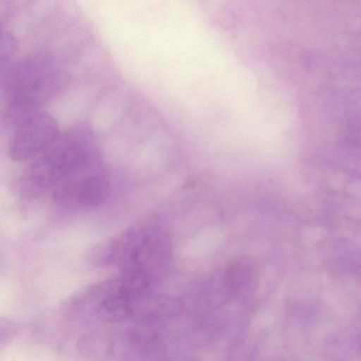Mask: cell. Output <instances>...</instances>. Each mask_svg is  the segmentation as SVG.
<instances>
[{
	"label": "cell",
	"instance_id": "6da1fadb",
	"mask_svg": "<svg viewBox=\"0 0 361 361\" xmlns=\"http://www.w3.org/2000/svg\"><path fill=\"white\" fill-rule=\"evenodd\" d=\"M94 131L84 123L61 133L56 140L31 164L17 181V192L34 197L62 182L94 169L99 161Z\"/></svg>",
	"mask_w": 361,
	"mask_h": 361
},
{
	"label": "cell",
	"instance_id": "7a4b0ae2",
	"mask_svg": "<svg viewBox=\"0 0 361 361\" xmlns=\"http://www.w3.org/2000/svg\"><path fill=\"white\" fill-rule=\"evenodd\" d=\"M65 80L63 75L44 56L21 60L6 78V114L13 121L39 110L55 97Z\"/></svg>",
	"mask_w": 361,
	"mask_h": 361
},
{
	"label": "cell",
	"instance_id": "3957f363",
	"mask_svg": "<svg viewBox=\"0 0 361 361\" xmlns=\"http://www.w3.org/2000/svg\"><path fill=\"white\" fill-rule=\"evenodd\" d=\"M8 151L16 161L32 160L50 147L61 134L57 121L38 110L13 121Z\"/></svg>",
	"mask_w": 361,
	"mask_h": 361
},
{
	"label": "cell",
	"instance_id": "277c9868",
	"mask_svg": "<svg viewBox=\"0 0 361 361\" xmlns=\"http://www.w3.org/2000/svg\"><path fill=\"white\" fill-rule=\"evenodd\" d=\"M109 189L106 178L93 169L62 182L51 192L53 199L61 205L90 208L103 203Z\"/></svg>",
	"mask_w": 361,
	"mask_h": 361
},
{
	"label": "cell",
	"instance_id": "5b68a950",
	"mask_svg": "<svg viewBox=\"0 0 361 361\" xmlns=\"http://www.w3.org/2000/svg\"><path fill=\"white\" fill-rule=\"evenodd\" d=\"M180 308L165 298L145 294L133 301V316L142 322H149L177 315Z\"/></svg>",
	"mask_w": 361,
	"mask_h": 361
},
{
	"label": "cell",
	"instance_id": "8992f818",
	"mask_svg": "<svg viewBox=\"0 0 361 361\" xmlns=\"http://www.w3.org/2000/svg\"><path fill=\"white\" fill-rule=\"evenodd\" d=\"M77 350L87 361H109L115 352L113 339L102 331L84 334L78 341Z\"/></svg>",
	"mask_w": 361,
	"mask_h": 361
},
{
	"label": "cell",
	"instance_id": "52a82bcc",
	"mask_svg": "<svg viewBox=\"0 0 361 361\" xmlns=\"http://www.w3.org/2000/svg\"><path fill=\"white\" fill-rule=\"evenodd\" d=\"M1 325L5 327V329H4L3 327L1 326V333H6V335L4 337L1 338V344H3L4 343H7V341L9 339L13 337V335L16 332V326L15 325L14 323L6 319L4 322H1Z\"/></svg>",
	"mask_w": 361,
	"mask_h": 361
},
{
	"label": "cell",
	"instance_id": "ba28073f",
	"mask_svg": "<svg viewBox=\"0 0 361 361\" xmlns=\"http://www.w3.org/2000/svg\"><path fill=\"white\" fill-rule=\"evenodd\" d=\"M358 351L360 353V355H361V336L359 339V342H358Z\"/></svg>",
	"mask_w": 361,
	"mask_h": 361
}]
</instances>
